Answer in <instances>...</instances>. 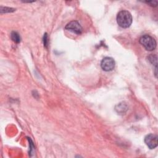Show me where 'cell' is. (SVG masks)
Here are the masks:
<instances>
[{
	"instance_id": "9c48e42d",
	"label": "cell",
	"mask_w": 158,
	"mask_h": 158,
	"mask_svg": "<svg viewBox=\"0 0 158 158\" xmlns=\"http://www.w3.org/2000/svg\"><path fill=\"white\" fill-rule=\"evenodd\" d=\"M14 9L13 8H3V7H1V13H11V12H13L14 11Z\"/></svg>"
},
{
	"instance_id": "8fae6325",
	"label": "cell",
	"mask_w": 158,
	"mask_h": 158,
	"mask_svg": "<svg viewBox=\"0 0 158 158\" xmlns=\"http://www.w3.org/2000/svg\"><path fill=\"white\" fill-rule=\"evenodd\" d=\"M47 41H48V40H47V34L45 33V36H44V45L45 46L47 45Z\"/></svg>"
},
{
	"instance_id": "277c9868",
	"label": "cell",
	"mask_w": 158,
	"mask_h": 158,
	"mask_svg": "<svg viewBox=\"0 0 158 158\" xmlns=\"http://www.w3.org/2000/svg\"><path fill=\"white\" fill-rule=\"evenodd\" d=\"M65 28L77 35H80L82 32V27L81 25L76 21H70L66 25Z\"/></svg>"
},
{
	"instance_id": "6da1fadb",
	"label": "cell",
	"mask_w": 158,
	"mask_h": 158,
	"mask_svg": "<svg viewBox=\"0 0 158 158\" xmlns=\"http://www.w3.org/2000/svg\"><path fill=\"white\" fill-rule=\"evenodd\" d=\"M117 22L122 28H129L132 23V16L128 11L123 10L120 11L117 16Z\"/></svg>"
},
{
	"instance_id": "8992f818",
	"label": "cell",
	"mask_w": 158,
	"mask_h": 158,
	"mask_svg": "<svg viewBox=\"0 0 158 158\" xmlns=\"http://www.w3.org/2000/svg\"><path fill=\"white\" fill-rule=\"evenodd\" d=\"M115 109L118 114L123 115L127 111L128 106L125 103H121L115 106Z\"/></svg>"
},
{
	"instance_id": "ba28073f",
	"label": "cell",
	"mask_w": 158,
	"mask_h": 158,
	"mask_svg": "<svg viewBox=\"0 0 158 158\" xmlns=\"http://www.w3.org/2000/svg\"><path fill=\"white\" fill-rule=\"evenodd\" d=\"M148 60L151 64L155 65V66L157 67V56L156 55H151L150 56H148Z\"/></svg>"
},
{
	"instance_id": "3957f363",
	"label": "cell",
	"mask_w": 158,
	"mask_h": 158,
	"mask_svg": "<svg viewBox=\"0 0 158 158\" xmlns=\"http://www.w3.org/2000/svg\"><path fill=\"white\" fill-rule=\"evenodd\" d=\"M115 62L113 58L110 57H106L103 59L101 62V67L104 71L109 72L112 70L115 67Z\"/></svg>"
},
{
	"instance_id": "5b68a950",
	"label": "cell",
	"mask_w": 158,
	"mask_h": 158,
	"mask_svg": "<svg viewBox=\"0 0 158 158\" xmlns=\"http://www.w3.org/2000/svg\"><path fill=\"white\" fill-rule=\"evenodd\" d=\"M158 137L156 135L150 134L146 135L145 138V143L150 149H154L158 145Z\"/></svg>"
},
{
	"instance_id": "7a4b0ae2",
	"label": "cell",
	"mask_w": 158,
	"mask_h": 158,
	"mask_svg": "<svg viewBox=\"0 0 158 158\" xmlns=\"http://www.w3.org/2000/svg\"><path fill=\"white\" fill-rule=\"evenodd\" d=\"M140 43L145 48V50L149 51L154 50L157 45V43L154 38L147 34L141 36L140 38Z\"/></svg>"
},
{
	"instance_id": "52a82bcc",
	"label": "cell",
	"mask_w": 158,
	"mask_h": 158,
	"mask_svg": "<svg viewBox=\"0 0 158 158\" xmlns=\"http://www.w3.org/2000/svg\"><path fill=\"white\" fill-rule=\"evenodd\" d=\"M11 38L12 39V40L16 43H19L21 42V36L19 35V34L16 32H13L11 34Z\"/></svg>"
},
{
	"instance_id": "30bf717a",
	"label": "cell",
	"mask_w": 158,
	"mask_h": 158,
	"mask_svg": "<svg viewBox=\"0 0 158 158\" xmlns=\"http://www.w3.org/2000/svg\"><path fill=\"white\" fill-rule=\"evenodd\" d=\"M146 3L149 4L150 6L153 7H156L157 5V1H150V2H146Z\"/></svg>"
}]
</instances>
